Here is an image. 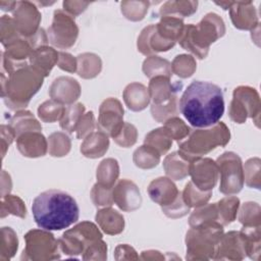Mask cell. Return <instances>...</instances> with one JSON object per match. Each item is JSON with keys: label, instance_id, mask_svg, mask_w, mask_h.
I'll use <instances>...</instances> for the list:
<instances>
[{"label": "cell", "instance_id": "44dd1931", "mask_svg": "<svg viewBox=\"0 0 261 261\" xmlns=\"http://www.w3.org/2000/svg\"><path fill=\"white\" fill-rule=\"evenodd\" d=\"M30 59L32 66L44 76H47L58 61V53L51 47L42 46L33 51Z\"/></svg>", "mask_w": 261, "mask_h": 261}, {"label": "cell", "instance_id": "83f0119b", "mask_svg": "<svg viewBox=\"0 0 261 261\" xmlns=\"http://www.w3.org/2000/svg\"><path fill=\"white\" fill-rule=\"evenodd\" d=\"M145 145L154 148L160 155H164L170 148L172 140L164 127L153 129L145 138Z\"/></svg>", "mask_w": 261, "mask_h": 261}, {"label": "cell", "instance_id": "ab89813d", "mask_svg": "<svg viewBox=\"0 0 261 261\" xmlns=\"http://www.w3.org/2000/svg\"><path fill=\"white\" fill-rule=\"evenodd\" d=\"M163 127L168 132L171 139H174L178 142L187 137L191 132L189 126L186 125V123L177 117H170L165 121Z\"/></svg>", "mask_w": 261, "mask_h": 261}, {"label": "cell", "instance_id": "f546056e", "mask_svg": "<svg viewBox=\"0 0 261 261\" xmlns=\"http://www.w3.org/2000/svg\"><path fill=\"white\" fill-rule=\"evenodd\" d=\"M216 205L218 210V220L222 225H226L234 220L240 206V200L237 197L229 196L221 199Z\"/></svg>", "mask_w": 261, "mask_h": 261}, {"label": "cell", "instance_id": "3957f363", "mask_svg": "<svg viewBox=\"0 0 261 261\" xmlns=\"http://www.w3.org/2000/svg\"><path fill=\"white\" fill-rule=\"evenodd\" d=\"M224 33L222 19L216 13H208L197 25H186L178 41L182 48L203 59L208 53L209 45L222 37Z\"/></svg>", "mask_w": 261, "mask_h": 261}, {"label": "cell", "instance_id": "8d00e7d4", "mask_svg": "<svg viewBox=\"0 0 261 261\" xmlns=\"http://www.w3.org/2000/svg\"><path fill=\"white\" fill-rule=\"evenodd\" d=\"M77 59H79L80 65H81V68L77 71L79 75H81L83 77H86V79H89V77H94L97 74H99V72L101 70V67L91 66V64H94L96 62L101 61L99 56H97L95 54L86 53V54H83V55H79Z\"/></svg>", "mask_w": 261, "mask_h": 261}, {"label": "cell", "instance_id": "1f68e13d", "mask_svg": "<svg viewBox=\"0 0 261 261\" xmlns=\"http://www.w3.org/2000/svg\"><path fill=\"white\" fill-rule=\"evenodd\" d=\"M211 191H201L192 181L186 185L182 193L184 202L189 207H200L210 199Z\"/></svg>", "mask_w": 261, "mask_h": 261}, {"label": "cell", "instance_id": "e575fe53", "mask_svg": "<svg viewBox=\"0 0 261 261\" xmlns=\"http://www.w3.org/2000/svg\"><path fill=\"white\" fill-rule=\"evenodd\" d=\"M65 107L57 101H46L40 105L38 109L39 117L46 122H53L57 119H61L64 114Z\"/></svg>", "mask_w": 261, "mask_h": 261}, {"label": "cell", "instance_id": "9c48e42d", "mask_svg": "<svg viewBox=\"0 0 261 261\" xmlns=\"http://www.w3.org/2000/svg\"><path fill=\"white\" fill-rule=\"evenodd\" d=\"M48 33L51 44L63 49L69 48L75 43L79 29L69 13L62 10H55L53 22Z\"/></svg>", "mask_w": 261, "mask_h": 261}, {"label": "cell", "instance_id": "ba28073f", "mask_svg": "<svg viewBox=\"0 0 261 261\" xmlns=\"http://www.w3.org/2000/svg\"><path fill=\"white\" fill-rule=\"evenodd\" d=\"M259 113L260 99L257 91L247 86L236 88L233 91V99L229 107L230 118L238 123H244L247 117H256L258 121Z\"/></svg>", "mask_w": 261, "mask_h": 261}, {"label": "cell", "instance_id": "bcb514c9", "mask_svg": "<svg viewBox=\"0 0 261 261\" xmlns=\"http://www.w3.org/2000/svg\"><path fill=\"white\" fill-rule=\"evenodd\" d=\"M89 2H77V1H64L63 2V8L67 11V13H71L73 15L80 14L83 12L86 7L89 5Z\"/></svg>", "mask_w": 261, "mask_h": 261}, {"label": "cell", "instance_id": "e0dca14e", "mask_svg": "<svg viewBox=\"0 0 261 261\" xmlns=\"http://www.w3.org/2000/svg\"><path fill=\"white\" fill-rule=\"evenodd\" d=\"M230 18L236 28L241 30H254L259 27L258 15L251 1L232 2L229 7Z\"/></svg>", "mask_w": 261, "mask_h": 261}, {"label": "cell", "instance_id": "7c38bea8", "mask_svg": "<svg viewBox=\"0 0 261 261\" xmlns=\"http://www.w3.org/2000/svg\"><path fill=\"white\" fill-rule=\"evenodd\" d=\"M13 16L15 27L21 35L31 37L39 31L38 27L41 20V14L33 3L28 1L17 2V8Z\"/></svg>", "mask_w": 261, "mask_h": 261}, {"label": "cell", "instance_id": "836d02e7", "mask_svg": "<svg viewBox=\"0 0 261 261\" xmlns=\"http://www.w3.org/2000/svg\"><path fill=\"white\" fill-rule=\"evenodd\" d=\"M84 111H85V107L81 103H77L74 105H68L67 107H65L64 114L60 119V126L69 133L74 132L77 123L83 117Z\"/></svg>", "mask_w": 261, "mask_h": 261}, {"label": "cell", "instance_id": "ee69618b", "mask_svg": "<svg viewBox=\"0 0 261 261\" xmlns=\"http://www.w3.org/2000/svg\"><path fill=\"white\" fill-rule=\"evenodd\" d=\"M94 129V115L93 112L90 111L86 113L80 120L76 125V137L79 139H83L86 135H90Z\"/></svg>", "mask_w": 261, "mask_h": 261}, {"label": "cell", "instance_id": "f35d334b", "mask_svg": "<svg viewBox=\"0 0 261 261\" xmlns=\"http://www.w3.org/2000/svg\"><path fill=\"white\" fill-rule=\"evenodd\" d=\"M49 142L51 144L50 153L52 156H64L70 149V141L68 137L62 133L52 134L49 138Z\"/></svg>", "mask_w": 261, "mask_h": 261}, {"label": "cell", "instance_id": "b9f144b4", "mask_svg": "<svg viewBox=\"0 0 261 261\" xmlns=\"http://www.w3.org/2000/svg\"><path fill=\"white\" fill-rule=\"evenodd\" d=\"M115 142L122 147H129L137 141V129L133 124L123 123L119 134L114 138Z\"/></svg>", "mask_w": 261, "mask_h": 261}, {"label": "cell", "instance_id": "5bb4252c", "mask_svg": "<svg viewBox=\"0 0 261 261\" xmlns=\"http://www.w3.org/2000/svg\"><path fill=\"white\" fill-rule=\"evenodd\" d=\"M49 230H31L29 231L24 239L27 241V248L23 253H30L33 255L39 253H49L55 254L58 253V242L54 239V236ZM52 257V256H51ZM53 259V258H52Z\"/></svg>", "mask_w": 261, "mask_h": 261}, {"label": "cell", "instance_id": "d4e9b609", "mask_svg": "<svg viewBox=\"0 0 261 261\" xmlns=\"http://www.w3.org/2000/svg\"><path fill=\"white\" fill-rule=\"evenodd\" d=\"M190 164L191 163L184 159L178 152H173L169 154L168 156H166L163 162L166 174L176 180L182 179L189 174Z\"/></svg>", "mask_w": 261, "mask_h": 261}, {"label": "cell", "instance_id": "74e56055", "mask_svg": "<svg viewBox=\"0 0 261 261\" xmlns=\"http://www.w3.org/2000/svg\"><path fill=\"white\" fill-rule=\"evenodd\" d=\"M240 222L244 225H260V207L257 203L247 202L242 206L239 216Z\"/></svg>", "mask_w": 261, "mask_h": 261}, {"label": "cell", "instance_id": "2e32d148", "mask_svg": "<svg viewBox=\"0 0 261 261\" xmlns=\"http://www.w3.org/2000/svg\"><path fill=\"white\" fill-rule=\"evenodd\" d=\"M148 194L151 200L161 207L172 204L179 195L176 186L167 177H159L150 182Z\"/></svg>", "mask_w": 261, "mask_h": 261}, {"label": "cell", "instance_id": "8992f818", "mask_svg": "<svg viewBox=\"0 0 261 261\" xmlns=\"http://www.w3.org/2000/svg\"><path fill=\"white\" fill-rule=\"evenodd\" d=\"M216 164L220 172L219 191L225 195L239 193L245 180L241 158L233 152H225L218 157Z\"/></svg>", "mask_w": 261, "mask_h": 261}, {"label": "cell", "instance_id": "60d3db41", "mask_svg": "<svg viewBox=\"0 0 261 261\" xmlns=\"http://www.w3.org/2000/svg\"><path fill=\"white\" fill-rule=\"evenodd\" d=\"M112 188H106L100 184H96L93 187L91 196L96 206H110L113 203Z\"/></svg>", "mask_w": 261, "mask_h": 261}, {"label": "cell", "instance_id": "cb8c5ba5", "mask_svg": "<svg viewBox=\"0 0 261 261\" xmlns=\"http://www.w3.org/2000/svg\"><path fill=\"white\" fill-rule=\"evenodd\" d=\"M123 97L127 107L134 111L143 110L150 100L149 91L143 85L137 83L130 84L125 88Z\"/></svg>", "mask_w": 261, "mask_h": 261}, {"label": "cell", "instance_id": "ac0fdd59", "mask_svg": "<svg viewBox=\"0 0 261 261\" xmlns=\"http://www.w3.org/2000/svg\"><path fill=\"white\" fill-rule=\"evenodd\" d=\"M17 149L27 157L44 156L47 152V142L40 132H28L17 137Z\"/></svg>", "mask_w": 261, "mask_h": 261}, {"label": "cell", "instance_id": "d6986e66", "mask_svg": "<svg viewBox=\"0 0 261 261\" xmlns=\"http://www.w3.org/2000/svg\"><path fill=\"white\" fill-rule=\"evenodd\" d=\"M220 254L226 255L224 259H243L246 256L245 243L240 232L229 231L221 237L214 258L216 259Z\"/></svg>", "mask_w": 261, "mask_h": 261}, {"label": "cell", "instance_id": "603a6c76", "mask_svg": "<svg viewBox=\"0 0 261 261\" xmlns=\"http://www.w3.org/2000/svg\"><path fill=\"white\" fill-rule=\"evenodd\" d=\"M96 220L103 231L108 234H117L121 232L124 227L123 216L112 208L99 210L96 214Z\"/></svg>", "mask_w": 261, "mask_h": 261}, {"label": "cell", "instance_id": "8fae6325", "mask_svg": "<svg viewBox=\"0 0 261 261\" xmlns=\"http://www.w3.org/2000/svg\"><path fill=\"white\" fill-rule=\"evenodd\" d=\"M189 173L192 176V182L199 190L211 191L217 181L218 168L212 159L199 158L191 162Z\"/></svg>", "mask_w": 261, "mask_h": 261}, {"label": "cell", "instance_id": "30bf717a", "mask_svg": "<svg viewBox=\"0 0 261 261\" xmlns=\"http://www.w3.org/2000/svg\"><path fill=\"white\" fill-rule=\"evenodd\" d=\"M123 108L120 102L114 98L105 100L100 106V114L98 118L99 130L108 134L113 139L122 128Z\"/></svg>", "mask_w": 261, "mask_h": 261}, {"label": "cell", "instance_id": "484cf974", "mask_svg": "<svg viewBox=\"0 0 261 261\" xmlns=\"http://www.w3.org/2000/svg\"><path fill=\"white\" fill-rule=\"evenodd\" d=\"M11 126L17 137L28 132H40L42 129L39 122L29 111L17 112L11 120Z\"/></svg>", "mask_w": 261, "mask_h": 261}, {"label": "cell", "instance_id": "d590c367", "mask_svg": "<svg viewBox=\"0 0 261 261\" xmlns=\"http://www.w3.org/2000/svg\"><path fill=\"white\" fill-rule=\"evenodd\" d=\"M196 69V63L192 56L190 55H177L172 64L171 70L181 77H189L193 74L194 70Z\"/></svg>", "mask_w": 261, "mask_h": 261}, {"label": "cell", "instance_id": "9a60e30c", "mask_svg": "<svg viewBox=\"0 0 261 261\" xmlns=\"http://www.w3.org/2000/svg\"><path fill=\"white\" fill-rule=\"evenodd\" d=\"M182 88L181 82L175 84H170L169 77L158 75L151 80L149 84V94L150 98L153 100V104L161 105L169 102L176 93Z\"/></svg>", "mask_w": 261, "mask_h": 261}, {"label": "cell", "instance_id": "4fadbf2b", "mask_svg": "<svg viewBox=\"0 0 261 261\" xmlns=\"http://www.w3.org/2000/svg\"><path fill=\"white\" fill-rule=\"evenodd\" d=\"M113 202L123 211H134L141 206V193L133 181L120 179L112 190Z\"/></svg>", "mask_w": 261, "mask_h": 261}, {"label": "cell", "instance_id": "7bdbcfd3", "mask_svg": "<svg viewBox=\"0 0 261 261\" xmlns=\"http://www.w3.org/2000/svg\"><path fill=\"white\" fill-rule=\"evenodd\" d=\"M189 208L190 207L184 202L181 193H179L178 197L172 204H170L166 207H162V211L168 217L176 218V217H181V216L186 215L189 212Z\"/></svg>", "mask_w": 261, "mask_h": 261}, {"label": "cell", "instance_id": "d6a6232c", "mask_svg": "<svg viewBox=\"0 0 261 261\" xmlns=\"http://www.w3.org/2000/svg\"><path fill=\"white\" fill-rule=\"evenodd\" d=\"M218 220V210L216 203L209 204L206 206L198 207L192 213L190 217V226L196 227L202 223L210 222V221H217Z\"/></svg>", "mask_w": 261, "mask_h": 261}, {"label": "cell", "instance_id": "4dcf8cb0", "mask_svg": "<svg viewBox=\"0 0 261 261\" xmlns=\"http://www.w3.org/2000/svg\"><path fill=\"white\" fill-rule=\"evenodd\" d=\"M160 154L152 147L144 145L134 153V162L141 168H152L159 163Z\"/></svg>", "mask_w": 261, "mask_h": 261}, {"label": "cell", "instance_id": "4316f807", "mask_svg": "<svg viewBox=\"0 0 261 261\" xmlns=\"http://www.w3.org/2000/svg\"><path fill=\"white\" fill-rule=\"evenodd\" d=\"M119 174V168L115 159L109 158L101 162L97 169L98 184L106 188H113V185Z\"/></svg>", "mask_w": 261, "mask_h": 261}, {"label": "cell", "instance_id": "5b68a950", "mask_svg": "<svg viewBox=\"0 0 261 261\" xmlns=\"http://www.w3.org/2000/svg\"><path fill=\"white\" fill-rule=\"evenodd\" d=\"M14 73L21 83H19L15 76L10 74L7 94L11 101H16L17 107H25L31 97L34 96L43 85L44 75L33 66L30 67L28 65L17 68ZM11 101L9 103H11Z\"/></svg>", "mask_w": 261, "mask_h": 261}, {"label": "cell", "instance_id": "7402d4cb", "mask_svg": "<svg viewBox=\"0 0 261 261\" xmlns=\"http://www.w3.org/2000/svg\"><path fill=\"white\" fill-rule=\"evenodd\" d=\"M109 140L107 134L98 130L87 136L81 146V152L89 158H98L108 150Z\"/></svg>", "mask_w": 261, "mask_h": 261}, {"label": "cell", "instance_id": "f6af8a7d", "mask_svg": "<svg viewBox=\"0 0 261 261\" xmlns=\"http://www.w3.org/2000/svg\"><path fill=\"white\" fill-rule=\"evenodd\" d=\"M57 65L61 69L69 71V72H73V71L76 70V61L68 53H64V52H59L58 53Z\"/></svg>", "mask_w": 261, "mask_h": 261}, {"label": "cell", "instance_id": "277c9868", "mask_svg": "<svg viewBox=\"0 0 261 261\" xmlns=\"http://www.w3.org/2000/svg\"><path fill=\"white\" fill-rule=\"evenodd\" d=\"M228 141L229 129L223 122H217L213 126L190 132L187 141L178 142V153L191 163L213 150L216 146H225Z\"/></svg>", "mask_w": 261, "mask_h": 261}, {"label": "cell", "instance_id": "f1b7e54d", "mask_svg": "<svg viewBox=\"0 0 261 261\" xmlns=\"http://www.w3.org/2000/svg\"><path fill=\"white\" fill-rule=\"evenodd\" d=\"M197 1H168L160 8V14L161 16L170 14L176 17L189 16L197 10Z\"/></svg>", "mask_w": 261, "mask_h": 261}, {"label": "cell", "instance_id": "6da1fadb", "mask_svg": "<svg viewBox=\"0 0 261 261\" xmlns=\"http://www.w3.org/2000/svg\"><path fill=\"white\" fill-rule=\"evenodd\" d=\"M178 108L188 122L196 128H207L219 122L224 113V99L220 87L194 81L182 93Z\"/></svg>", "mask_w": 261, "mask_h": 261}, {"label": "cell", "instance_id": "ffe728a7", "mask_svg": "<svg viewBox=\"0 0 261 261\" xmlns=\"http://www.w3.org/2000/svg\"><path fill=\"white\" fill-rule=\"evenodd\" d=\"M80 86L77 82L71 77H59L56 79L51 88H50V96L53 100L59 103H72L75 101L80 96V90L74 91H67L68 89H72L74 87Z\"/></svg>", "mask_w": 261, "mask_h": 261}, {"label": "cell", "instance_id": "52a82bcc", "mask_svg": "<svg viewBox=\"0 0 261 261\" xmlns=\"http://www.w3.org/2000/svg\"><path fill=\"white\" fill-rule=\"evenodd\" d=\"M99 239H102V233L97 226L92 222L84 221L65 231L59 243L61 250L65 254L79 255Z\"/></svg>", "mask_w": 261, "mask_h": 261}, {"label": "cell", "instance_id": "7a4b0ae2", "mask_svg": "<svg viewBox=\"0 0 261 261\" xmlns=\"http://www.w3.org/2000/svg\"><path fill=\"white\" fill-rule=\"evenodd\" d=\"M36 224L46 230H61L79 220L80 208L68 193L48 190L38 195L32 204Z\"/></svg>", "mask_w": 261, "mask_h": 261}]
</instances>
